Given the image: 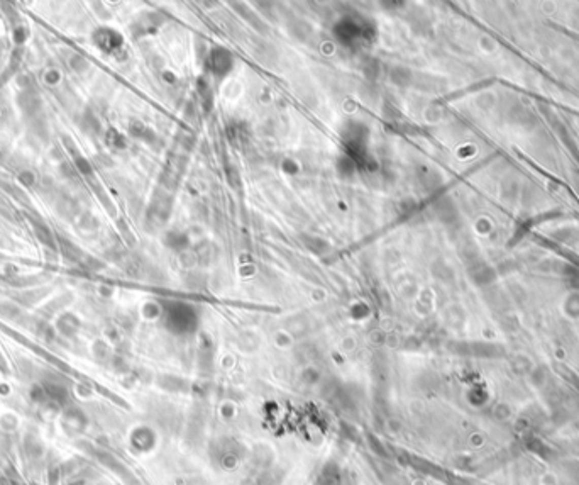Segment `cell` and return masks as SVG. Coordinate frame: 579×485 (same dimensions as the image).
I'll use <instances>...</instances> for the list:
<instances>
[{
  "instance_id": "cell-1",
  "label": "cell",
  "mask_w": 579,
  "mask_h": 485,
  "mask_svg": "<svg viewBox=\"0 0 579 485\" xmlns=\"http://www.w3.org/2000/svg\"><path fill=\"white\" fill-rule=\"evenodd\" d=\"M305 245L308 246L310 250H313V251H317V253H320V251H322L324 248H327V243H325L324 239H320V237H308V236H305Z\"/></svg>"
}]
</instances>
